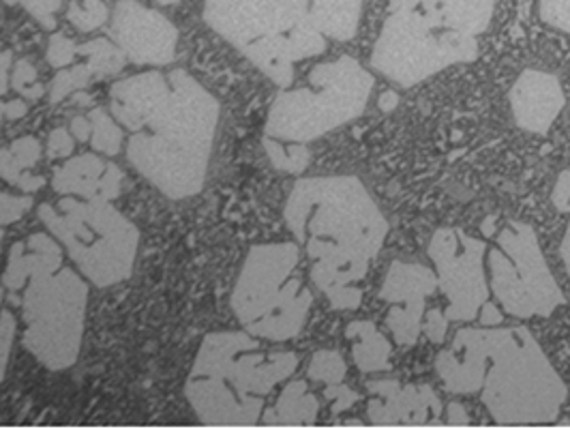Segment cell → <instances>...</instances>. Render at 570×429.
<instances>
[{"instance_id":"5bb4252c","label":"cell","mask_w":570,"mask_h":429,"mask_svg":"<svg viewBox=\"0 0 570 429\" xmlns=\"http://www.w3.org/2000/svg\"><path fill=\"white\" fill-rule=\"evenodd\" d=\"M110 39L136 65H168L176 57L178 30L170 20L136 0L116 2Z\"/></svg>"},{"instance_id":"7dc6e473","label":"cell","mask_w":570,"mask_h":429,"mask_svg":"<svg viewBox=\"0 0 570 429\" xmlns=\"http://www.w3.org/2000/svg\"><path fill=\"white\" fill-rule=\"evenodd\" d=\"M157 2H161V4H176V2H180V0H157Z\"/></svg>"},{"instance_id":"d6a6232c","label":"cell","mask_w":570,"mask_h":429,"mask_svg":"<svg viewBox=\"0 0 570 429\" xmlns=\"http://www.w3.org/2000/svg\"><path fill=\"white\" fill-rule=\"evenodd\" d=\"M324 398L333 403L331 406L333 415H342L347 408H352L356 401L361 400V396L352 387H347L343 382H340V384H328L324 389Z\"/></svg>"},{"instance_id":"8d00e7d4","label":"cell","mask_w":570,"mask_h":429,"mask_svg":"<svg viewBox=\"0 0 570 429\" xmlns=\"http://www.w3.org/2000/svg\"><path fill=\"white\" fill-rule=\"evenodd\" d=\"M71 153H73V138H71V134L67 129L58 127L48 138V157L50 159H60V157H67Z\"/></svg>"},{"instance_id":"4fadbf2b","label":"cell","mask_w":570,"mask_h":429,"mask_svg":"<svg viewBox=\"0 0 570 429\" xmlns=\"http://www.w3.org/2000/svg\"><path fill=\"white\" fill-rule=\"evenodd\" d=\"M438 287V275L423 264L393 262L380 299L391 305L386 326L401 348H410L423 335V322L428 314V299Z\"/></svg>"},{"instance_id":"d6986e66","label":"cell","mask_w":570,"mask_h":429,"mask_svg":"<svg viewBox=\"0 0 570 429\" xmlns=\"http://www.w3.org/2000/svg\"><path fill=\"white\" fill-rule=\"evenodd\" d=\"M345 338L352 342V359L363 373L389 372L393 345L371 320H356L345 326Z\"/></svg>"},{"instance_id":"8fae6325","label":"cell","mask_w":570,"mask_h":429,"mask_svg":"<svg viewBox=\"0 0 570 429\" xmlns=\"http://www.w3.org/2000/svg\"><path fill=\"white\" fill-rule=\"evenodd\" d=\"M487 264L491 292L509 315L549 318L567 301L544 260L537 232L523 222H509L500 230Z\"/></svg>"},{"instance_id":"681fc988","label":"cell","mask_w":570,"mask_h":429,"mask_svg":"<svg viewBox=\"0 0 570 429\" xmlns=\"http://www.w3.org/2000/svg\"><path fill=\"white\" fill-rule=\"evenodd\" d=\"M0 243H2V230H0Z\"/></svg>"},{"instance_id":"7bdbcfd3","label":"cell","mask_w":570,"mask_h":429,"mask_svg":"<svg viewBox=\"0 0 570 429\" xmlns=\"http://www.w3.org/2000/svg\"><path fill=\"white\" fill-rule=\"evenodd\" d=\"M29 113V106L20 99H13V101H7V118L9 120H18V118H24Z\"/></svg>"},{"instance_id":"2e32d148","label":"cell","mask_w":570,"mask_h":429,"mask_svg":"<svg viewBox=\"0 0 570 429\" xmlns=\"http://www.w3.org/2000/svg\"><path fill=\"white\" fill-rule=\"evenodd\" d=\"M567 99L556 76L528 69L511 88V108L521 129L547 134L553 120L562 113Z\"/></svg>"},{"instance_id":"9a60e30c","label":"cell","mask_w":570,"mask_h":429,"mask_svg":"<svg viewBox=\"0 0 570 429\" xmlns=\"http://www.w3.org/2000/svg\"><path fill=\"white\" fill-rule=\"evenodd\" d=\"M367 419L373 426H433L442 417V401L429 384L371 380Z\"/></svg>"},{"instance_id":"c3c4849f","label":"cell","mask_w":570,"mask_h":429,"mask_svg":"<svg viewBox=\"0 0 570 429\" xmlns=\"http://www.w3.org/2000/svg\"><path fill=\"white\" fill-rule=\"evenodd\" d=\"M4 4H16V2H20V0H2Z\"/></svg>"},{"instance_id":"ee69618b","label":"cell","mask_w":570,"mask_h":429,"mask_svg":"<svg viewBox=\"0 0 570 429\" xmlns=\"http://www.w3.org/2000/svg\"><path fill=\"white\" fill-rule=\"evenodd\" d=\"M397 104H400V95H395V92H384V95L380 97V108H382L384 113H391Z\"/></svg>"},{"instance_id":"ac0fdd59","label":"cell","mask_w":570,"mask_h":429,"mask_svg":"<svg viewBox=\"0 0 570 429\" xmlns=\"http://www.w3.org/2000/svg\"><path fill=\"white\" fill-rule=\"evenodd\" d=\"M365 0H289V4L326 39L350 41L363 13Z\"/></svg>"},{"instance_id":"74e56055","label":"cell","mask_w":570,"mask_h":429,"mask_svg":"<svg viewBox=\"0 0 570 429\" xmlns=\"http://www.w3.org/2000/svg\"><path fill=\"white\" fill-rule=\"evenodd\" d=\"M553 204L558 211L562 213H569L570 211V172H562L558 183H556V189H553Z\"/></svg>"},{"instance_id":"1f68e13d","label":"cell","mask_w":570,"mask_h":429,"mask_svg":"<svg viewBox=\"0 0 570 429\" xmlns=\"http://www.w3.org/2000/svg\"><path fill=\"white\" fill-rule=\"evenodd\" d=\"M32 206V198H16L0 192V226H11L20 222Z\"/></svg>"},{"instance_id":"d590c367","label":"cell","mask_w":570,"mask_h":429,"mask_svg":"<svg viewBox=\"0 0 570 429\" xmlns=\"http://www.w3.org/2000/svg\"><path fill=\"white\" fill-rule=\"evenodd\" d=\"M451 320L444 315V312L440 310H433L425 314V322H423V333L428 335L431 342L440 343L444 342V335H446V329H449Z\"/></svg>"},{"instance_id":"4dcf8cb0","label":"cell","mask_w":570,"mask_h":429,"mask_svg":"<svg viewBox=\"0 0 570 429\" xmlns=\"http://www.w3.org/2000/svg\"><path fill=\"white\" fill-rule=\"evenodd\" d=\"M76 57H78V46L71 39H67L65 35H52L50 48H48V62L52 67L62 69V67L71 65Z\"/></svg>"},{"instance_id":"83f0119b","label":"cell","mask_w":570,"mask_h":429,"mask_svg":"<svg viewBox=\"0 0 570 429\" xmlns=\"http://www.w3.org/2000/svg\"><path fill=\"white\" fill-rule=\"evenodd\" d=\"M16 329H18L16 315L2 308V287H0V382H2L7 368H9L11 345L16 340Z\"/></svg>"},{"instance_id":"3957f363","label":"cell","mask_w":570,"mask_h":429,"mask_svg":"<svg viewBox=\"0 0 570 429\" xmlns=\"http://www.w3.org/2000/svg\"><path fill=\"white\" fill-rule=\"evenodd\" d=\"M495 0H389L371 67L403 88L479 58Z\"/></svg>"},{"instance_id":"f35d334b","label":"cell","mask_w":570,"mask_h":429,"mask_svg":"<svg viewBox=\"0 0 570 429\" xmlns=\"http://www.w3.org/2000/svg\"><path fill=\"white\" fill-rule=\"evenodd\" d=\"M446 423L449 426H470V415L468 410L463 408V403H449L446 408Z\"/></svg>"},{"instance_id":"277c9868","label":"cell","mask_w":570,"mask_h":429,"mask_svg":"<svg viewBox=\"0 0 570 429\" xmlns=\"http://www.w3.org/2000/svg\"><path fill=\"white\" fill-rule=\"evenodd\" d=\"M2 284L9 292L24 290V348L52 372L71 368L82 348L88 287L76 271L62 266L57 241L37 232L16 243Z\"/></svg>"},{"instance_id":"bcb514c9","label":"cell","mask_w":570,"mask_h":429,"mask_svg":"<svg viewBox=\"0 0 570 429\" xmlns=\"http://www.w3.org/2000/svg\"><path fill=\"white\" fill-rule=\"evenodd\" d=\"M2 118H7V101H0V123Z\"/></svg>"},{"instance_id":"f6af8a7d","label":"cell","mask_w":570,"mask_h":429,"mask_svg":"<svg viewBox=\"0 0 570 429\" xmlns=\"http://www.w3.org/2000/svg\"><path fill=\"white\" fill-rule=\"evenodd\" d=\"M560 254H562V262H564V269H567V275H569L570 280V222L569 228H567V234H564V238H562Z\"/></svg>"},{"instance_id":"52a82bcc","label":"cell","mask_w":570,"mask_h":429,"mask_svg":"<svg viewBox=\"0 0 570 429\" xmlns=\"http://www.w3.org/2000/svg\"><path fill=\"white\" fill-rule=\"evenodd\" d=\"M204 22L282 88L292 85L296 62L326 50V37L289 0H206Z\"/></svg>"},{"instance_id":"e575fe53","label":"cell","mask_w":570,"mask_h":429,"mask_svg":"<svg viewBox=\"0 0 570 429\" xmlns=\"http://www.w3.org/2000/svg\"><path fill=\"white\" fill-rule=\"evenodd\" d=\"M24 168L18 162V157L11 153V148H0V178L11 183V185H20L24 178Z\"/></svg>"},{"instance_id":"60d3db41","label":"cell","mask_w":570,"mask_h":429,"mask_svg":"<svg viewBox=\"0 0 570 429\" xmlns=\"http://www.w3.org/2000/svg\"><path fill=\"white\" fill-rule=\"evenodd\" d=\"M11 52H0V97L9 90V67H11Z\"/></svg>"},{"instance_id":"5b68a950","label":"cell","mask_w":570,"mask_h":429,"mask_svg":"<svg viewBox=\"0 0 570 429\" xmlns=\"http://www.w3.org/2000/svg\"><path fill=\"white\" fill-rule=\"evenodd\" d=\"M298 368L294 352H264L252 333H210L204 338L185 396L204 426L252 428L266 398Z\"/></svg>"},{"instance_id":"ba28073f","label":"cell","mask_w":570,"mask_h":429,"mask_svg":"<svg viewBox=\"0 0 570 429\" xmlns=\"http://www.w3.org/2000/svg\"><path fill=\"white\" fill-rule=\"evenodd\" d=\"M298 245L252 247L232 292V310L247 333L287 342L303 333L314 296L298 275Z\"/></svg>"},{"instance_id":"ab89813d","label":"cell","mask_w":570,"mask_h":429,"mask_svg":"<svg viewBox=\"0 0 570 429\" xmlns=\"http://www.w3.org/2000/svg\"><path fill=\"white\" fill-rule=\"evenodd\" d=\"M71 134H73L80 143L90 140V134H92V123H90V118H88V116H76V118L71 120Z\"/></svg>"},{"instance_id":"4316f807","label":"cell","mask_w":570,"mask_h":429,"mask_svg":"<svg viewBox=\"0 0 570 429\" xmlns=\"http://www.w3.org/2000/svg\"><path fill=\"white\" fill-rule=\"evenodd\" d=\"M11 86L18 95L27 97L30 101H37L46 95V86L37 82V69L30 65L27 58L16 62V69H13V76H11Z\"/></svg>"},{"instance_id":"d4e9b609","label":"cell","mask_w":570,"mask_h":429,"mask_svg":"<svg viewBox=\"0 0 570 429\" xmlns=\"http://www.w3.org/2000/svg\"><path fill=\"white\" fill-rule=\"evenodd\" d=\"M345 373H347V365L337 350H317L312 357L309 370H307V376L314 382H322L326 387L343 382Z\"/></svg>"},{"instance_id":"7402d4cb","label":"cell","mask_w":570,"mask_h":429,"mask_svg":"<svg viewBox=\"0 0 570 429\" xmlns=\"http://www.w3.org/2000/svg\"><path fill=\"white\" fill-rule=\"evenodd\" d=\"M262 144H264V148H266V155H268L271 164H273L277 170L298 174V172H303L309 166L312 153H309V148H307L305 144L289 143L285 146L282 140L271 138V136H264Z\"/></svg>"},{"instance_id":"f1b7e54d","label":"cell","mask_w":570,"mask_h":429,"mask_svg":"<svg viewBox=\"0 0 570 429\" xmlns=\"http://www.w3.org/2000/svg\"><path fill=\"white\" fill-rule=\"evenodd\" d=\"M541 18L551 29L570 32V0H541Z\"/></svg>"},{"instance_id":"9c48e42d","label":"cell","mask_w":570,"mask_h":429,"mask_svg":"<svg viewBox=\"0 0 570 429\" xmlns=\"http://www.w3.org/2000/svg\"><path fill=\"white\" fill-rule=\"evenodd\" d=\"M39 217L86 280L110 287L129 280L138 256L140 232L106 198H60L57 206L41 204Z\"/></svg>"},{"instance_id":"7c38bea8","label":"cell","mask_w":570,"mask_h":429,"mask_svg":"<svg viewBox=\"0 0 570 429\" xmlns=\"http://www.w3.org/2000/svg\"><path fill=\"white\" fill-rule=\"evenodd\" d=\"M485 243L459 228L438 230L429 243L435 264L438 287L449 305L444 315L453 322L476 320L489 301L485 275Z\"/></svg>"},{"instance_id":"8992f818","label":"cell","mask_w":570,"mask_h":429,"mask_svg":"<svg viewBox=\"0 0 570 429\" xmlns=\"http://www.w3.org/2000/svg\"><path fill=\"white\" fill-rule=\"evenodd\" d=\"M481 400L500 426H544L560 417L569 387L525 326L476 329Z\"/></svg>"},{"instance_id":"6da1fadb","label":"cell","mask_w":570,"mask_h":429,"mask_svg":"<svg viewBox=\"0 0 570 429\" xmlns=\"http://www.w3.org/2000/svg\"><path fill=\"white\" fill-rule=\"evenodd\" d=\"M116 120L131 131L129 164L171 201L200 194L219 101L187 71H150L110 90Z\"/></svg>"},{"instance_id":"30bf717a","label":"cell","mask_w":570,"mask_h":429,"mask_svg":"<svg viewBox=\"0 0 570 429\" xmlns=\"http://www.w3.org/2000/svg\"><path fill=\"white\" fill-rule=\"evenodd\" d=\"M309 88L282 92L266 118V136L307 144L365 113L373 76L352 57L315 65Z\"/></svg>"},{"instance_id":"484cf974","label":"cell","mask_w":570,"mask_h":429,"mask_svg":"<svg viewBox=\"0 0 570 429\" xmlns=\"http://www.w3.org/2000/svg\"><path fill=\"white\" fill-rule=\"evenodd\" d=\"M92 80V74L88 69V65H76L71 69L58 71L52 90H50V104H60L67 95L82 90L88 82Z\"/></svg>"},{"instance_id":"f546056e","label":"cell","mask_w":570,"mask_h":429,"mask_svg":"<svg viewBox=\"0 0 570 429\" xmlns=\"http://www.w3.org/2000/svg\"><path fill=\"white\" fill-rule=\"evenodd\" d=\"M20 4L41 25V29H57V16L62 0H20Z\"/></svg>"},{"instance_id":"836d02e7","label":"cell","mask_w":570,"mask_h":429,"mask_svg":"<svg viewBox=\"0 0 570 429\" xmlns=\"http://www.w3.org/2000/svg\"><path fill=\"white\" fill-rule=\"evenodd\" d=\"M11 153L18 157V162L27 170V168H32L39 162L41 144H39L37 138H32V136H24V138H20V140L11 144Z\"/></svg>"},{"instance_id":"e0dca14e","label":"cell","mask_w":570,"mask_h":429,"mask_svg":"<svg viewBox=\"0 0 570 429\" xmlns=\"http://www.w3.org/2000/svg\"><path fill=\"white\" fill-rule=\"evenodd\" d=\"M122 172L110 162L99 159L97 155H80L60 166L52 176V187L60 196H80V198H106L115 201L120 194Z\"/></svg>"},{"instance_id":"cb8c5ba5","label":"cell","mask_w":570,"mask_h":429,"mask_svg":"<svg viewBox=\"0 0 570 429\" xmlns=\"http://www.w3.org/2000/svg\"><path fill=\"white\" fill-rule=\"evenodd\" d=\"M67 20L82 32L101 29L110 20V11L104 0H76L67 9Z\"/></svg>"},{"instance_id":"7a4b0ae2","label":"cell","mask_w":570,"mask_h":429,"mask_svg":"<svg viewBox=\"0 0 570 429\" xmlns=\"http://www.w3.org/2000/svg\"><path fill=\"white\" fill-rule=\"evenodd\" d=\"M285 224L305 247L312 280L340 312L358 310L363 282L389 222L356 176L303 178L285 202Z\"/></svg>"},{"instance_id":"44dd1931","label":"cell","mask_w":570,"mask_h":429,"mask_svg":"<svg viewBox=\"0 0 570 429\" xmlns=\"http://www.w3.org/2000/svg\"><path fill=\"white\" fill-rule=\"evenodd\" d=\"M78 55L88 58L86 65H88L92 78L116 76L127 62L125 52L116 46L112 39H92L85 46H78Z\"/></svg>"},{"instance_id":"603a6c76","label":"cell","mask_w":570,"mask_h":429,"mask_svg":"<svg viewBox=\"0 0 570 429\" xmlns=\"http://www.w3.org/2000/svg\"><path fill=\"white\" fill-rule=\"evenodd\" d=\"M90 123H92V134H90V146L108 157H115L116 153L120 150V143H122V131L120 127L112 120V116L104 110H92L90 115Z\"/></svg>"},{"instance_id":"b9f144b4","label":"cell","mask_w":570,"mask_h":429,"mask_svg":"<svg viewBox=\"0 0 570 429\" xmlns=\"http://www.w3.org/2000/svg\"><path fill=\"white\" fill-rule=\"evenodd\" d=\"M483 318V322H485L487 326H498L500 322H502V314H500V310L493 305V303H489L487 301L485 305H483V310H481V314Z\"/></svg>"},{"instance_id":"ffe728a7","label":"cell","mask_w":570,"mask_h":429,"mask_svg":"<svg viewBox=\"0 0 570 429\" xmlns=\"http://www.w3.org/2000/svg\"><path fill=\"white\" fill-rule=\"evenodd\" d=\"M320 403L305 380L287 382L277 401L262 412V426H314Z\"/></svg>"}]
</instances>
